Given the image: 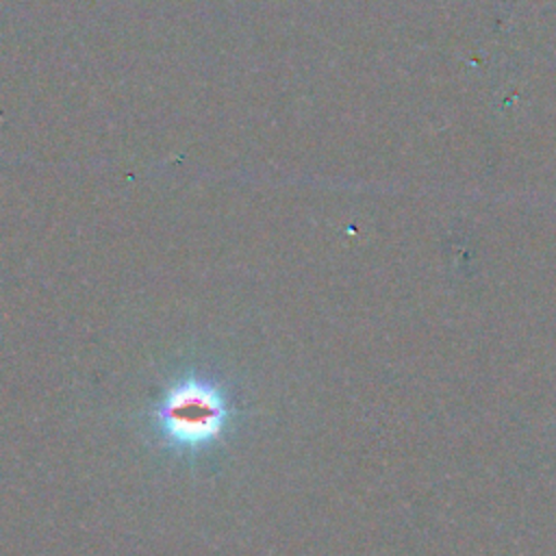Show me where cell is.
Masks as SVG:
<instances>
[{"mask_svg":"<svg viewBox=\"0 0 556 556\" xmlns=\"http://www.w3.org/2000/svg\"><path fill=\"white\" fill-rule=\"evenodd\" d=\"M230 421L224 391L206 376L174 380L154 408L159 439L176 452H198L222 439Z\"/></svg>","mask_w":556,"mask_h":556,"instance_id":"obj_1","label":"cell"}]
</instances>
